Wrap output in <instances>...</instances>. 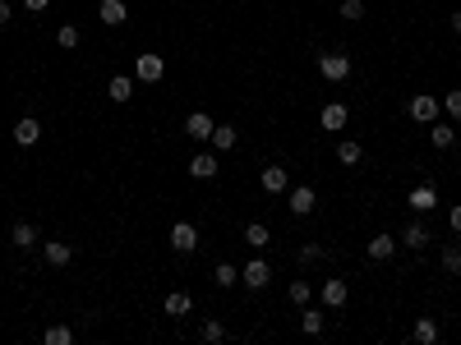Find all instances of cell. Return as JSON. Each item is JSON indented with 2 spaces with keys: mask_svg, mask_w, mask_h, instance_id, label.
I'll return each mask as SVG.
<instances>
[{
  "mask_svg": "<svg viewBox=\"0 0 461 345\" xmlns=\"http://www.w3.org/2000/svg\"><path fill=\"white\" fill-rule=\"evenodd\" d=\"M166 78V60L157 51H139V60H134V83H162Z\"/></svg>",
  "mask_w": 461,
  "mask_h": 345,
  "instance_id": "cell-1",
  "label": "cell"
},
{
  "mask_svg": "<svg viewBox=\"0 0 461 345\" xmlns=\"http://www.w3.org/2000/svg\"><path fill=\"white\" fill-rule=\"evenodd\" d=\"M318 74L328 78V83L351 78V55H346V51H323V55H318Z\"/></svg>",
  "mask_w": 461,
  "mask_h": 345,
  "instance_id": "cell-2",
  "label": "cell"
},
{
  "mask_svg": "<svg viewBox=\"0 0 461 345\" xmlns=\"http://www.w3.org/2000/svg\"><path fill=\"white\" fill-rule=\"evenodd\" d=\"M240 281L249 285V290H263V285L272 281V267H268V258H249V262L240 267Z\"/></svg>",
  "mask_w": 461,
  "mask_h": 345,
  "instance_id": "cell-3",
  "label": "cell"
},
{
  "mask_svg": "<svg viewBox=\"0 0 461 345\" xmlns=\"http://www.w3.org/2000/svg\"><path fill=\"white\" fill-rule=\"evenodd\" d=\"M406 111H410V120H420V124H434L443 106H438L429 92H415V97H410V106H406Z\"/></svg>",
  "mask_w": 461,
  "mask_h": 345,
  "instance_id": "cell-4",
  "label": "cell"
},
{
  "mask_svg": "<svg viewBox=\"0 0 461 345\" xmlns=\"http://www.w3.org/2000/svg\"><path fill=\"white\" fill-rule=\"evenodd\" d=\"M171 249L175 253H194L199 249V230H194V221H175L171 225Z\"/></svg>",
  "mask_w": 461,
  "mask_h": 345,
  "instance_id": "cell-5",
  "label": "cell"
},
{
  "mask_svg": "<svg viewBox=\"0 0 461 345\" xmlns=\"http://www.w3.org/2000/svg\"><path fill=\"white\" fill-rule=\"evenodd\" d=\"M346 281H341V276H328V281H323V290H318V299H323V309H346Z\"/></svg>",
  "mask_w": 461,
  "mask_h": 345,
  "instance_id": "cell-6",
  "label": "cell"
},
{
  "mask_svg": "<svg viewBox=\"0 0 461 345\" xmlns=\"http://www.w3.org/2000/svg\"><path fill=\"white\" fill-rule=\"evenodd\" d=\"M259 184H263V193H286L291 189V175H286V166H263V175H259Z\"/></svg>",
  "mask_w": 461,
  "mask_h": 345,
  "instance_id": "cell-7",
  "label": "cell"
},
{
  "mask_svg": "<svg viewBox=\"0 0 461 345\" xmlns=\"http://www.w3.org/2000/svg\"><path fill=\"white\" fill-rule=\"evenodd\" d=\"M346 120H351V111L341 102H328V106H323V115H318V124L328 134H341V129H346Z\"/></svg>",
  "mask_w": 461,
  "mask_h": 345,
  "instance_id": "cell-8",
  "label": "cell"
},
{
  "mask_svg": "<svg viewBox=\"0 0 461 345\" xmlns=\"http://www.w3.org/2000/svg\"><path fill=\"white\" fill-rule=\"evenodd\" d=\"M97 18H102L106 28H120L125 18H130V5H125V0H102V5H97Z\"/></svg>",
  "mask_w": 461,
  "mask_h": 345,
  "instance_id": "cell-9",
  "label": "cell"
},
{
  "mask_svg": "<svg viewBox=\"0 0 461 345\" xmlns=\"http://www.w3.org/2000/svg\"><path fill=\"white\" fill-rule=\"evenodd\" d=\"M314 203H318V193H314L309 184H296V189H291V198H286V207H291L296 216H309Z\"/></svg>",
  "mask_w": 461,
  "mask_h": 345,
  "instance_id": "cell-10",
  "label": "cell"
},
{
  "mask_svg": "<svg viewBox=\"0 0 461 345\" xmlns=\"http://www.w3.org/2000/svg\"><path fill=\"white\" fill-rule=\"evenodd\" d=\"M217 171H222L217 152H194V161H190V175H194V180H212Z\"/></svg>",
  "mask_w": 461,
  "mask_h": 345,
  "instance_id": "cell-11",
  "label": "cell"
},
{
  "mask_svg": "<svg viewBox=\"0 0 461 345\" xmlns=\"http://www.w3.org/2000/svg\"><path fill=\"white\" fill-rule=\"evenodd\" d=\"M406 203L415 207V212H434V207H438V189H434V184H415Z\"/></svg>",
  "mask_w": 461,
  "mask_h": 345,
  "instance_id": "cell-12",
  "label": "cell"
},
{
  "mask_svg": "<svg viewBox=\"0 0 461 345\" xmlns=\"http://www.w3.org/2000/svg\"><path fill=\"white\" fill-rule=\"evenodd\" d=\"M212 124H217V120H212L208 111H194L190 120H185V134H190V138H199V143H203V138H212Z\"/></svg>",
  "mask_w": 461,
  "mask_h": 345,
  "instance_id": "cell-13",
  "label": "cell"
},
{
  "mask_svg": "<svg viewBox=\"0 0 461 345\" xmlns=\"http://www.w3.org/2000/svg\"><path fill=\"white\" fill-rule=\"evenodd\" d=\"M365 253H369V258H374V262H388L392 253H397V235H374Z\"/></svg>",
  "mask_w": 461,
  "mask_h": 345,
  "instance_id": "cell-14",
  "label": "cell"
},
{
  "mask_svg": "<svg viewBox=\"0 0 461 345\" xmlns=\"http://www.w3.org/2000/svg\"><path fill=\"white\" fill-rule=\"evenodd\" d=\"M9 240H14V249H33L37 244V225L33 221H14L9 225Z\"/></svg>",
  "mask_w": 461,
  "mask_h": 345,
  "instance_id": "cell-15",
  "label": "cell"
},
{
  "mask_svg": "<svg viewBox=\"0 0 461 345\" xmlns=\"http://www.w3.org/2000/svg\"><path fill=\"white\" fill-rule=\"evenodd\" d=\"M268 240H272V230H268L263 221H249V225H244V244H249L254 253H263V249H268Z\"/></svg>",
  "mask_w": 461,
  "mask_h": 345,
  "instance_id": "cell-16",
  "label": "cell"
},
{
  "mask_svg": "<svg viewBox=\"0 0 461 345\" xmlns=\"http://www.w3.org/2000/svg\"><path fill=\"white\" fill-rule=\"evenodd\" d=\"M46 262H51V267H70V258H74V249L65 240H46Z\"/></svg>",
  "mask_w": 461,
  "mask_h": 345,
  "instance_id": "cell-17",
  "label": "cell"
},
{
  "mask_svg": "<svg viewBox=\"0 0 461 345\" xmlns=\"http://www.w3.org/2000/svg\"><path fill=\"white\" fill-rule=\"evenodd\" d=\"M37 138H42V124L33 120V115H24V120L14 124V143H24V147H33Z\"/></svg>",
  "mask_w": 461,
  "mask_h": 345,
  "instance_id": "cell-18",
  "label": "cell"
},
{
  "mask_svg": "<svg viewBox=\"0 0 461 345\" xmlns=\"http://www.w3.org/2000/svg\"><path fill=\"white\" fill-rule=\"evenodd\" d=\"M162 309H166V318H185V313L194 309V299H190L185 290H171V294H166V304H162Z\"/></svg>",
  "mask_w": 461,
  "mask_h": 345,
  "instance_id": "cell-19",
  "label": "cell"
},
{
  "mask_svg": "<svg viewBox=\"0 0 461 345\" xmlns=\"http://www.w3.org/2000/svg\"><path fill=\"white\" fill-rule=\"evenodd\" d=\"M106 97H111V102H130V97H134V78L130 74H115L111 83H106Z\"/></svg>",
  "mask_w": 461,
  "mask_h": 345,
  "instance_id": "cell-20",
  "label": "cell"
},
{
  "mask_svg": "<svg viewBox=\"0 0 461 345\" xmlns=\"http://www.w3.org/2000/svg\"><path fill=\"white\" fill-rule=\"evenodd\" d=\"M397 244H406V249H425V244H429V230H425L420 221H410L406 230L397 235Z\"/></svg>",
  "mask_w": 461,
  "mask_h": 345,
  "instance_id": "cell-21",
  "label": "cell"
},
{
  "mask_svg": "<svg viewBox=\"0 0 461 345\" xmlns=\"http://www.w3.org/2000/svg\"><path fill=\"white\" fill-rule=\"evenodd\" d=\"M235 138H240V134H235V124H212V138H208V143L217 147V152H231Z\"/></svg>",
  "mask_w": 461,
  "mask_h": 345,
  "instance_id": "cell-22",
  "label": "cell"
},
{
  "mask_svg": "<svg viewBox=\"0 0 461 345\" xmlns=\"http://www.w3.org/2000/svg\"><path fill=\"white\" fill-rule=\"evenodd\" d=\"M360 156H365V147H360L356 138H341L337 143V161L341 166H360Z\"/></svg>",
  "mask_w": 461,
  "mask_h": 345,
  "instance_id": "cell-23",
  "label": "cell"
},
{
  "mask_svg": "<svg viewBox=\"0 0 461 345\" xmlns=\"http://www.w3.org/2000/svg\"><path fill=\"white\" fill-rule=\"evenodd\" d=\"M300 327H305V336H318V331L328 327V318H323V309H309V304H305V313H300Z\"/></svg>",
  "mask_w": 461,
  "mask_h": 345,
  "instance_id": "cell-24",
  "label": "cell"
},
{
  "mask_svg": "<svg viewBox=\"0 0 461 345\" xmlns=\"http://www.w3.org/2000/svg\"><path fill=\"white\" fill-rule=\"evenodd\" d=\"M410 336H415L420 345H434L438 341V322L434 318H415V331H410Z\"/></svg>",
  "mask_w": 461,
  "mask_h": 345,
  "instance_id": "cell-25",
  "label": "cell"
},
{
  "mask_svg": "<svg viewBox=\"0 0 461 345\" xmlns=\"http://www.w3.org/2000/svg\"><path fill=\"white\" fill-rule=\"evenodd\" d=\"M212 281H217L222 290H227V285L240 281V267H231V262H217V267H212Z\"/></svg>",
  "mask_w": 461,
  "mask_h": 345,
  "instance_id": "cell-26",
  "label": "cell"
},
{
  "mask_svg": "<svg viewBox=\"0 0 461 345\" xmlns=\"http://www.w3.org/2000/svg\"><path fill=\"white\" fill-rule=\"evenodd\" d=\"M309 299H314V285L305 281V276H300V281H291V304H300V309H305Z\"/></svg>",
  "mask_w": 461,
  "mask_h": 345,
  "instance_id": "cell-27",
  "label": "cell"
},
{
  "mask_svg": "<svg viewBox=\"0 0 461 345\" xmlns=\"http://www.w3.org/2000/svg\"><path fill=\"white\" fill-rule=\"evenodd\" d=\"M429 138H434V147H452L457 143V129H452V124H434Z\"/></svg>",
  "mask_w": 461,
  "mask_h": 345,
  "instance_id": "cell-28",
  "label": "cell"
},
{
  "mask_svg": "<svg viewBox=\"0 0 461 345\" xmlns=\"http://www.w3.org/2000/svg\"><path fill=\"white\" fill-rule=\"evenodd\" d=\"M199 336L208 341V345H217V341H227V327H222L217 318H208V322H203V331H199Z\"/></svg>",
  "mask_w": 461,
  "mask_h": 345,
  "instance_id": "cell-29",
  "label": "cell"
},
{
  "mask_svg": "<svg viewBox=\"0 0 461 345\" xmlns=\"http://www.w3.org/2000/svg\"><path fill=\"white\" fill-rule=\"evenodd\" d=\"M74 341V331L65 327V322H56V327H46V345H70Z\"/></svg>",
  "mask_w": 461,
  "mask_h": 345,
  "instance_id": "cell-30",
  "label": "cell"
},
{
  "mask_svg": "<svg viewBox=\"0 0 461 345\" xmlns=\"http://www.w3.org/2000/svg\"><path fill=\"white\" fill-rule=\"evenodd\" d=\"M56 42H61V46H65V51H74V46H78V42H83V37H78V28H74V23H65V28H61V33H56Z\"/></svg>",
  "mask_w": 461,
  "mask_h": 345,
  "instance_id": "cell-31",
  "label": "cell"
},
{
  "mask_svg": "<svg viewBox=\"0 0 461 345\" xmlns=\"http://www.w3.org/2000/svg\"><path fill=\"white\" fill-rule=\"evenodd\" d=\"M443 267L452 272V276L461 272V244H447V249H443Z\"/></svg>",
  "mask_w": 461,
  "mask_h": 345,
  "instance_id": "cell-32",
  "label": "cell"
},
{
  "mask_svg": "<svg viewBox=\"0 0 461 345\" xmlns=\"http://www.w3.org/2000/svg\"><path fill=\"white\" fill-rule=\"evenodd\" d=\"M341 18H346V23L365 18V5H360V0H341Z\"/></svg>",
  "mask_w": 461,
  "mask_h": 345,
  "instance_id": "cell-33",
  "label": "cell"
},
{
  "mask_svg": "<svg viewBox=\"0 0 461 345\" xmlns=\"http://www.w3.org/2000/svg\"><path fill=\"white\" fill-rule=\"evenodd\" d=\"M443 111L452 115V120H461V87H452V92L443 97Z\"/></svg>",
  "mask_w": 461,
  "mask_h": 345,
  "instance_id": "cell-34",
  "label": "cell"
},
{
  "mask_svg": "<svg viewBox=\"0 0 461 345\" xmlns=\"http://www.w3.org/2000/svg\"><path fill=\"white\" fill-rule=\"evenodd\" d=\"M323 258V244H305V249H300V262H318Z\"/></svg>",
  "mask_w": 461,
  "mask_h": 345,
  "instance_id": "cell-35",
  "label": "cell"
},
{
  "mask_svg": "<svg viewBox=\"0 0 461 345\" xmlns=\"http://www.w3.org/2000/svg\"><path fill=\"white\" fill-rule=\"evenodd\" d=\"M46 5H51V0H24V9H28V14H42Z\"/></svg>",
  "mask_w": 461,
  "mask_h": 345,
  "instance_id": "cell-36",
  "label": "cell"
},
{
  "mask_svg": "<svg viewBox=\"0 0 461 345\" xmlns=\"http://www.w3.org/2000/svg\"><path fill=\"white\" fill-rule=\"evenodd\" d=\"M9 23V0H0V28Z\"/></svg>",
  "mask_w": 461,
  "mask_h": 345,
  "instance_id": "cell-37",
  "label": "cell"
},
{
  "mask_svg": "<svg viewBox=\"0 0 461 345\" xmlns=\"http://www.w3.org/2000/svg\"><path fill=\"white\" fill-rule=\"evenodd\" d=\"M452 230H457V235H461V203H457V207H452Z\"/></svg>",
  "mask_w": 461,
  "mask_h": 345,
  "instance_id": "cell-38",
  "label": "cell"
},
{
  "mask_svg": "<svg viewBox=\"0 0 461 345\" xmlns=\"http://www.w3.org/2000/svg\"><path fill=\"white\" fill-rule=\"evenodd\" d=\"M452 33H461V9H457V14H452Z\"/></svg>",
  "mask_w": 461,
  "mask_h": 345,
  "instance_id": "cell-39",
  "label": "cell"
}]
</instances>
